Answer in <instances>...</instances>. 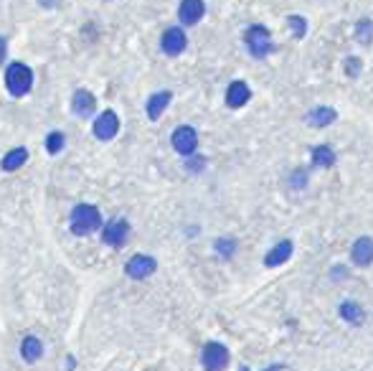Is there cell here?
<instances>
[{
    "label": "cell",
    "mask_w": 373,
    "mask_h": 371,
    "mask_svg": "<svg viewBox=\"0 0 373 371\" xmlns=\"http://www.w3.org/2000/svg\"><path fill=\"white\" fill-rule=\"evenodd\" d=\"M117 130H119V117H117V115H115L112 110L102 112V115L97 117V122H94V135L99 138V140H112V138L117 135Z\"/></svg>",
    "instance_id": "obj_8"
},
{
    "label": "cell",
    "mask_w": 373,
    "mask_h": 371,
    "mask_svg": "<svg viewBox=\"0 0 373 371\" xmlns=\"http://www.w3.org/2000/svg\"><path fill=\"white\" fill-rule=\"evenodd\" d=\"M338 119V112L333 107H315L305 115V122L313 127H328Z\"/></svg>",
    "instance_id": "obj_14"
},
{
    "label": "cell",
    "mask_w": 373,
    "mask_h": 371,
    "mask_svg": "<svg viewBox=\"0 0 373 371\" xmlns=\"http://www.w3.org/2000/svg\"><path fill=\"white\" fill-rule=\"evenodd\" d=\"M340 315H343L348 323H353V326H360V323H363V311H360L358 303H343L340 305Z\"/></svg>",
    "instance_id": "obj_20"
},
{
    "label": "cell",
    "mask_w": 373,
    "mask_h": 371,
    "mask_svg": "<svg viewBox=\"0 0 373 371\" xmlns=\"http://www.w3.org/2000/svg\"><path fill=\"white\" fill-rule=\"evenodd\" d=\"M251 99V90L247 82H231L226 90V104L231 110H242L244 104Z\"/></svg>",
    "instance_id": "obj_13"
},
{
    "label": "cell",
    "mask_w": 373,
    "mask_h": 371,
    "mask_svg": "<svg viewBox=\"0 0 373 371\" xmlns=\"http://www.w3.org/2000/svg\"><path fill=\"white\" fill-rule=\"evenodd\" d=\"M313 165H317V168L335 165V153L330 150V145H317V148H313Z\"/></svg>",
    "instance_id": "obj_18"
},
{
    "label": "cell",
    "mask_w": 373,
    "mask_h": 371,
    "mask_svg": "<svg viewBox=\"0 0 373 371\" xmlns=\"http://www.w3.org/2000/svg\"><path fill=\"white\" fill-rule=\"evenodd\" d=\"M21 354H23V358H26L28 364H36L38 358L44 356V343H41V338H36V336H28V338H23Z\"/></svg>",
    "instance_id": "obj_15"
},
{
    "label": "cell",
    "mask_w": 373,
    "mask_h": 371,
    "mask_svg": "<svg viewBox=\"0 0 373 371\" xmlns=\"http://www.w3.org/2000/svg\"><path fill=\"white\" fill-rule=\"evenodd\" d=\"M345 64H348V67H345V72H348V74L358 76V72H360V61L358 59H348Z\"/></svg>",
    "instance_id": "obj_25"
},
{
    "label": "cell",
    "mask_w": 373,
    "mask_h": 371,
    "mask_svg": "<svg viewBox=\"0 0 373 371\" xmlns=\"http://www.w3.org/2000/svg\"><path fill=\"white\" fill-rule=\"evenodd\" d=\"M185 44H188V38H185L183 28H178V26L168 28L165 33H163V38H160L163 51L168 53V56H178V53H183L185 51Z\"/></svg>",
    "instance_id": "obj_7"
},
{
    "label": "cell",
    "mask_w": 373,
    "mask_h": 371,
    "mask_svg": "<svg viewBox=\"0 0 373 371\" xmlns=\"http://www.w3.org/2000/svg\"><path fill=\"white\" fill-rule=\"evenodd\" d=\"M6 56V38H0V61Z\"/></svg>",
    "instance_id": "obj_26"
},
{
    "label": "cell",
    "mask_w": 373,
    "mask_h": 371,
    "mask_svg": "<svg viewBox=\"0 0 373 371\" xmlns=\"http://www.w3.org/2000/svg\"><path fill=\"white\" fill-rule=\"evenodd\" d=\"M282 369H285L282 364H274V366H270V369H264V371H282Z\"/></svg>",
    "instance_id": "obj_27"
},
{
    "label": "cell",
    "mask_w": 373,
    "mask_h": 371,
    "mask_svg": "<svg viewBox=\"0 0 373 371\" xmlns=\"http://www.w3.org/2000/svg\"><path fill=\"white\" fill-rule=\"evenodd\" d=\"M127 234H130V224H127V219H112L107 226H104V242L112 247H119L124 245V239H127Z\"/></svg>",
    "instance_id": "obj_12"
},
{
    "label": "cell",
    "mask_w": 373,
    "mask_h": 371,
    "mask_svg": "<svg viewBox=\"0 0 373 371\" xmlns=\"http://www.w3.org/2000/svg\"><path fill=\"white\" fill-rule=\"evenodd\" d=\"M6 84H8V92H10V94H15V97L28 94L31 84H33V72H31L26 64L15 61V64H10L6 72Z\"/></svg>",
    "instance_id": "obj_3"
},
{
    "label": "cell",
    "mask_w": 373,
    "mask_h": 371,
    "mask_svg": "<svg viewBox=\"0 0 373 371\" xmlns=\"http://www.w3.org/2000/svg\"><path fill=\"white\" fill-rule=\"evenodd\" d=\"M351 260L358 267H368L373 265V239L371 237H358L351 247Z\"/></svg>",
    "instance_id": "obj_9"
},
{
    "label": "cell",
    "mask_w": 373,
    "mask_h": 371,
    "mask_svg": "<svg viewBox=\"0 0 373 371\" xmlns=\"http://www.w3.org/2000/svg\"><path fill=\"white\" fill-rule=\"evenodd\" d=\"M201 364L206 371H224L229 366V349L219 341L206 343L201 351Z\"/></svg>",
    "instance_id": "obj_4"
},
{
    "label": "cell",
    "mask_w": 373,
    "mask_h": 371,
    "mask_svg": "<svg viewBox=\"0 0 373 371\" xmlns=\"http://www.w3.org/2000/svg\"><path fill=\"white\" fill-rule=\"evenodd\" d=\"M292 252H295V245L290 239L279 242V245H274L270 252L264 254V267H279V265H285L292 257Z\"/></svg>",
    "instance_id": "obj_11"
},
{
    "label": "cell",
    "mask_w": 373,
    "mask_h": 371,
    "mask_svg": "<svg viewBox=\"0 0 373 371\" xmlns=\"http://www.w3.org/2000/svg\"><path fill=\"white\" fill-rule=\"evenodd\" d=\"M287 26L295 31V36L297 38H302L305 33H308V23H305L302 15H290V18H287Z\"/></svg>",
    "instance_id": "obj_22"
},
{
    "label": "cell",
    "mask_w": 373,
    "mask_h": 371,
    "mask_svg": "<svg viewBox=\"0 0 373 371\" xmlns=\"http://www.w3.org/2000/svg\"><path fill=\"white\" fill-rule=\"evenodd\" d=\"M102 224V216H99V208L92 206V204H79V206L72 211V231L74 234H92Z\"/></svg>",
    "instance_id": "obj_1"
},
{
    "label": "cell",
    "mask_w": 373,
    "mask_h": 371,
    "mask_svg": "<svg viewBox=\"0 0 373 371\" xmlns=\"http://www.w3.org/2000/svg\"><path fill=\"white\" fill-rule=\"evenodd\" d=\"M242 371H249V369H242Z\"/></svg>",
    "instance_id": "obj_28"
},
{
    "label": "cell",
    "mask_w": 373,
    "mask_h": 371,
    "mask_svg": "<svg viewBox=\"0 0 373 371\" xmlns=\"http://www.w3.org/2000/svg\"><path fill=\"white\" fill-rule=\"evenodd\" d=\"M46 148H49V153H59V150L64 148V135L51 133L49 135V140H46Z\"/></svg>",
    "instance_id": "obj_24"
},
{
    "label": "cell",
    "mask_w": 373,
    "mask_h": 371,
    "mask_svg": "<svg viewBox=\"0 0 373 371\" xmlns=\"http://www.w3.org/2000/svg\"><path fill=\"white\" fill-rule=\"evenodd\" d=\"M170 140H173V148H176L181 156H193V153H196V145H198V133L190 125H183L173 133Z\"/></svg>",
    "instance_id": "obj_5"
},
{
    "label": "cell",
    "mask_w": 373,
    "mask_h": 371,
    "mask_svg": "<svg viewBox=\"0 0 373 371\" xmlns=\"http://www.w3.org/2000/svg\"><path fill=\"white\" fill-rule=\"evenodd\" d=\"M244 44H247V51L251 53L254 59H264V56L272 51L270 28H264L262 23H256V26L247 28V33H244Z\"/></svg>",
    "instance_id": "obj_2"
},
{
    "label": "cell",
    "mask_w": 373,
    "mask_h": 371,
    "mask_svg": "<svg viewBox=\"0 0 373 371\" xmlns=\"http://www.w3.org/2000/svg\"><path fill=\"white\" fill-rule=\"evenodd\" d=\"M356 38H358L363 46L371 44L373 41V21L371 18H360V21L356 23Z\"/></svg>",
    "instance_id": "obj_21"
},
{
    "label": "cell",
    "mask_w": 373,
    "mask_h": 371,
    "mask_svg": "<svg viewBox=\"0 0 373 371\" xmlns=\"http://www.w3.org/2000/svg\"><path fill=\"white\" fill-rule=\"evenodd\" d=\"M170 99H173L170 92H158V94L150 97V99H147V117L160 119V115L165 112V107L170 104Z\"/></svg>",
    "instance_id": "obj_16"
},
{
    "label": "cell",
    "mask_w": 373,
    "mask_h": 371,
    "mask_svg": "<svg viewBox=\"0 0 373 371\" xmlns=\"http://www.w3.org/2000/svg\"><path fill=\"white\" fill-rule=\"evenodd\" d=\"M206 15V3L204 0H183L178 8V18L183 26H196L201 18Z\"/></svg>",
    "instance_id": "obj_10"
},
{
    "label": "cell",
    "mask_w": 373,
    "mask_h": 371,
    "mask_svg": "<svg viewBox=\"0 0 373 371\" xmlns=\"http://www.w3.org/2000/svg\"><path fill=\"white\" fill-rule=\"evenodd\" d=\"M216 252H219L221 257H231V254L236 252V239H219V242H216Z\"/></svg>",
    "instance_id": "obj_23"
},
{
    "label": "cell",
    "mask_w": 373,
    "mask_h": 371,
    "mask_svg": "<svg viewBox=\"0 0 373 371\" xmlns=\"http://www.w3.org/2000/svg\"><path fill=\"white\" fill-rule=\"evenodd\" d=\"M72 102H74V112H76V115H81V117H87V115H92V112H94L97 99L89 94L87 90H79L76 94H74Z\"/></svg>",
    "instance_id": "obj_17"
},
{
    "label": "cell",
    "mask_w": 373,
    "mask_h": 371,
    "mask_svg": "<svg viewBox=\"0 0 373 371\" xmlns=\"http://www.w3.org/2000/svg\"><path fill=\"white\" fill-rule=\"evenodd\" d=\"M26 160H28V150L15 148V150H10L6 158H3V168H6V171H15V168H21Z\"/></svg>",
    "instance_id": "obj_19"
},
{
    "label": "cell",
    "mask_w": 373,
    "mask_h": 371,
    "mask_svg": "<svg viewBox=\"0 0 373 371\" xmlns=\"http://www.w3.org/2000/svg\"><path fill=\"white\" fill-rule=\"evenodd\" d=\"M155 267H158V262H155L153 257H147V254H135V257H130V262L124 265V270H127V275H130L132 280H145V277L153 275Z\"/></svg>",
    "instance_id": "obj_6"
}]
</instances>
